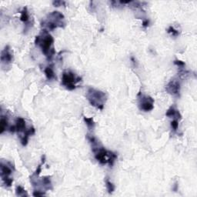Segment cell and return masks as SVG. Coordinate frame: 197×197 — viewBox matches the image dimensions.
<instances>
[{
    "mask_svg": "<svg viewBox=\"0 0 197 197\" xmlns=\"http://www.w3.org/2000/svg\"><path fill=\"white\" fill-rule=\"evenodd\" d=\"M54 39L51 35L48 34L45 30V33H43V36H38L36 37L35 43L41 47L43 54L47 57L48 60H51L55 54L54 48L53 47Z\"/></svg>",
    "mask_w": 197,
    "mask_h": 197,
    "instance_id": "cell-1",
    "label": "cell"
},
{
    "mask_svg": "<svg viewBox=\"0 0 197 197\" xmlns=\"http://www.w3.org/2000/svg\"><path fill=\"white\" fill-rule=\"evenodd\" d=\"M86 98L92 106L98 109H103L104 104L106 101V95L105 92L92 88L88 89Z\"/></svg>",
    "mask_w": 197,
    "mask_h": 197,
    "instance_id": "cell-2",
    "label": "cell"
},
{
    "mask_svg": "<svg viewBox=\"0 0 197 197\" xmlns=\"http://www.w3.org/2000/svg\"><path fill=\"white\" fill-rule=\"evenodd\" d=\"M43 24L44 25L43 26L50 30H53L57 27H64L66 24L64 22V15L61 12L55 11L49 14L47 20L43 22Z\"/></svg>",
    "mask_w": 197,
    "mask_h": 197,
    "instance_id": "cell-3",
    "label": "cell"
},
{
    "mask_svg": "<svg viewBox=\"0 0 197 197\" xmlns=\"http://www.w3.org/2000/svg\"><path fill=\"white\" fill-rule=\"evenodd\" d=\"M81 80L79 77H76L75 74L72 72H64L62 78V85L65 86L68 90L75 89L76 83Z\"/></svg>",
    "mask_w": 197,
    "mask_h": 197,
    "instance_id": "cell-4",
    "label": "cell"
},
{
    "mask_svg": "<svg viewBox=\"0 0 197 197\" xmlns=\"http://www.w3.org/2000/svg\"><path fill=\"white\" fill-rule=\"evenodd\" d=\"M9 163L6 164V163H3L2 162L0 164V168H1V178H2V181L7 186H11L12 182H13V179L10 178L9 176L12 174V166H9Z\"/></svg>",
    "mask_w": 197,
    "mask_h": 197,
    "instance_id": "cell-5",
    "label": "cell"
},
{
    "mask_svg": "<svg viewBox=\"0 0 197 197\" xmlns=\"http://www.w3.org/2000/svg\"><path fill=\"white\" fill-rule=\"evenodd\" d=\"M139 107L144 112H150L154 108V99L150 96L142 95L139 98Z\"/></svg>",
    "mask_w": 197,
    "mask_h": 197,
    "instance_id": "cell-6",
    "label": "cell"
},
{
    "mask_svg": "<svg viewBox=\"0 0 197 197\" xmlns=\"http://www.w3.org/2000/svg\"><path fill=\"white\" fill-rule=\"evenodd\" d=\"M12 60H13V55L11 53L10 48H9V46H5V49L1 53V62H2V64H10L12 62Z\"/></svg>",
    "mask_w": 197,
    "mask_h": 197,
    "instance_id": "cell-7",
    "label": "cell"
},
{
    "mask_svg": "<svg viewBox=\"0 0 197 197\" xmlns=\"http://www.w3.org/2000/svg\"><path fill=\"white\" fill-rule=\"evenodd\" d=\"M179 89L180 85L177 81L172 80L167 84L166 87V90L171 95H179Z\"/></svg>",
    "mask_w": 197,
    "mask_h": 197,
    "instance_id": "cell-8",
    "label": "cell"
},
{
    "mask_svg": "<svg viewBox=\"0 0 197 197\" xmlns=\"http://www.w3.org/2000/svg\"><path fill=\"white\" fill-rule=\"evenodd\" d=\"M15 130L18 133H21V132H25L26 129V121L25 119H22L21 117H18L15 120Z\"/></svg>",
    "mask_w": 197,
    "mask_h": 197,
    "instance_id": "cell-9",
    "label": "cell"
},
{
    "mask_svg": "<svg viewBox=\"0 0 197 197\" xmlns=\"http://www.w3.org/2000/svg\"><path fill=\"white\" fill-rule=\"evenodd\" d=\"M35 133V129L33 127L29 128V129H26L25 132H24V136L23 137H22L21 139V143H22V145L23 146H26L28 143V140H29V137L31 136V135H33Z\"/></svg>",
    "mask_w": 197,
    "mask_h": 197,
    "instance_id": "cell-10",
    "label": "cell"
},
{
    "mask_svg": "<svg viewBox=\"0 0 197 197\" xmlns=\"http://www.w3.org/2000/svg\"><path fill=\"white\" fill-rule=\"evenodd\" d=\"M166 116L170 118H176V119H182V116L180 115L179 112L178 110H176V109H175V107H173V106H171V107L167 110L166 113Z\"/></svg>",
    "mask_w": 197,
    "mask_h": 197,
    "instance_id": "cell-11",
    "label": "cell"
},
{
    "mask_svg": "<svg viewBox=\"0 0 197 197\" xmlns=\"http://www.w3.org/2000/svg\"><path fill=\"white\" fill-rule=\"evenodd\" d=\"M45 74H46V78L48 79L49 80L53 79H56V75H55V73L53 69V67L52 66H47L44 70Z\"/></svg>",
    "mask_w": 197,
    "mask_h": 197,
    "instance_id": "cell-12",
    "label": "cell"
},
{
    "mask_svg": "<svg viewBox=\"0 0 197 197\" xmlns=\"http://www.w3.org/2000/svg\"><path fill=\"white\" fill-rule=\"evenodd\" d=\"M20 19L22 22H23L24 23H27L29 20V13H28V10L26 7H24L23 9L21 12V16Z\"/></svg>",
    "mask_w": 197,
    "mask_h": 197,
    "instance_id": "cell-13",
    "label": "cell"
},
{
    "mask_svg": "<svg viewBox=\"0 0 197 197\" xmlns=\"http://www.w3.org/2000/svg\"><path fill=\"white\" fill-rule=\"evenodd\" d=\"M8 126V120L5 116H2L1 117V120H0V133L2 134L4 133V131L7 129Z\"/></svg>",
    "mask_w": 197,
    "mask_h": 197,
    "instance_id": "cell-14",
    "label": "cell"
},
{
    "mask_svg": "<svg viewBox=\"0 0 197 197\" xmlns=\"http://www.w3.org/2000/svg\"><path fill=\"white\" fill-rule=\"evenodd\" d=\"M84 121H85V122L86 123V125L89 129H92L95 126V122H94L92 118H87L85 116L84 117Z\"/></svg>",
    "mask_w": 197,
    "mask_h": 197,
    "instance_id": "cell-15",
    "label": "cell"
},
{
    "mask_svg": "<svg viewBox=\"0 0 197 197\" xmlns=\"http://www.w3.org/2000/svg\"><path fill=\"white\" fill-rule=\"evenodd\" d=\"M16 195H20V196H24V195H28V194L26 193V190L22 186H19L16 187Z\"/></svg>",
    "mask_w": 197,
    "mask_h": 197,
    "instance_id": "cell-16",
    "label": "cell"
},
{
    "mask_svg": "<svg viewBox=\"0 0 197 197\" xmlns=\"http://www.w3.org/2000/svg\"><path fill=\"white\" fill-rule=\"evenodd\" d=\"M105 184H106V187H107V189L109 193H112L114 191V189H115V186H114L113 184L109 179L105 180Z\"/></svg>",
    "mask_w": 197,
    "mask_h": 197,
    "instance_id": "cell-17",
    "label": "cell"
},
{
    "mask_svg": "<svg viewBox=\"0 0 197 197\" xmlns=\"http://www.w3.org/2000/svg\"><path fill=\"white\" fill-rule=\"evenodd\" d=\"M167 32L168 33H170V34H171L173 36H177L179 35V32L177 30H176L175 29H174V27H173V26H170L169 27V29H167Z\"/></svg>",
    "mask_w": 197,
    "mask_h": 197,
    "instance_id": "cell-18",
    "label": "cell"
},
{
    "mask_svg": "<svg viewBox=\"0 0 197 197\" xmlns=\"http://www.w3.org/2000/svg\"><path fill=\"white\" fill-rule=\"evenodd\" d=\"M171 127L174 131H176L179 127V121L178 119H174L171 122Z\"/></svg>",
    "mask_w": 197,
    "mask_h": 197,
    "instance_id": "cell-19",
    "label": "cell"
},
{
    "mask_svg": "<svg viewBox=\"0 0 197 197\" xmlns=\"http://www.w3.org/2000/svg\"><path fill=\"white\" fill-rule=\"evenodd\" d=\"M53 5H55V6L59 7V6H61L62 5H65L66 2H63V1H54V2H53Z\"/></svg>",
    "mask_w": 197,
    "mask_h": 197,
    "instance_id": "cell-20",
    "label": "cell"
},
{
    "mask_svg": "<svg viewBox=\"0 0 197 197\" xmlns=\"http://www.w3.org/2000/svg\"><path fill=\"white\" fill-rule=\"evenodd\" d=\"M174 64L177 65L178 66H185V63L180 61V60H175V61H174Z\"/></svg>",
    "mask_w": 197,
    "mask_h": 197,
    "instance_id": "cell-21",
    "label": "cell"
},
{
    "mask_svg": "<svg viewBox=\"0 0 197 197\" xmlns=\"http://www.w3.org/2000/svg\"><path fill=\"white\" fill-rule=\"evenodd\" d=\"M45 195L44 192H40V191H35L34 192H33V195H35V196H36V195Z\"/></svg>",
    "mask_w": 197,
    "mask_h": 197,
    "instance_id": "cell-22",
    "label": "cell"
},
{
    "mask_svg": "<svg viewBox=\"0 0 197 197\" xmlns=\"http://www.w3.org/2000/svg\"><path fill=\"white\" fill-rule=\"evenodd\" d=\"M148 25H149V21L145 20L143 23V26H144V27H146V26H148Z\"/></svg>",
    "mask_w": 197,
    "mask_h": 197,
    "instance_id": "cell-23",
    "label": "cell"
}]
</instances>
